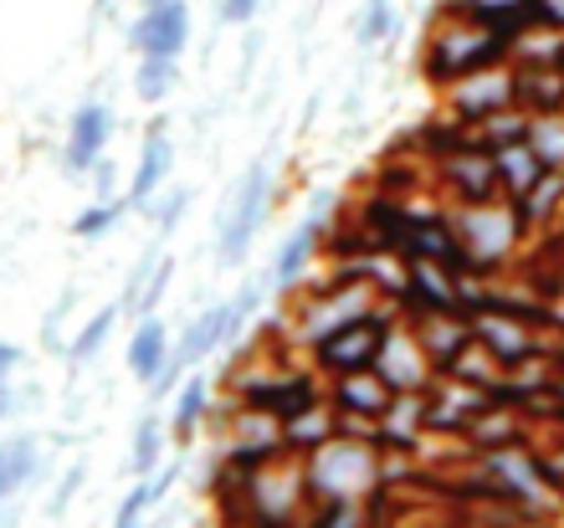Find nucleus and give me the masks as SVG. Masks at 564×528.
<instances>
[{
	"instance_id": "1",
	"label": "nucleus",
	"mask_w": 564,
	"mask_h": 528,
	"mask_svg": "<svg viewBox=\"0 0 564 528\" xmlns=\"http://www.w3.org/2000/svg\"><path fill=\"white\" fill-rule=\"evenodd\" d=\"M508 57H513V42L503 31L482 26V21L452 11V6H436L426 42H421V77H426V88L446 93L452 83L482 73V67H498Z\"/></svg>"
},
{
	"instance_id": "2",
	"label": "nucleus",
	"mask_w": 564,
	"mask_h": 528,
	"mask_svg": "<svg viewBox=\"0 0 564 528\" xmlns=\"http://www.w3.org/2000/svg\"><path fill=\"white\" fill-rule=\"evenodd\" d=\"M452 226H457V241L467 251V267H473V278H503L513 272L534 231L523 226L519 206L513 201H477V206H452Z\"/></svg>"
},
{
	"instance_id": "3",
	"label": "nucleus",
	"mask_w": 564,
	"mask_h": 528,
	"mask_svg": "<svg viewBox=\"0 0 564 528\" xmlns=\"http://www.w3.org/2000/svg\"><path fill=\"white\" fill-rule=\"evenodd\" d=\"M303 477H308V498H349L365 503L380 487V452L370 437L359 431H339V437L303 456Z\"/></svg>"
},
{
	"instance_id": "4",
	"label": "nucleus",
	"mask_w": 564,
	"mask_h": 528,
	"mask_svg": "<svg viewBox=\"0 0 564 528\" xmlns=\"http://www.w3.org/2000/svg\"><path fill=\"white\" fill-rule=\"evenodd\" d=\"M272 164L268 160H252L247 164V175L231 185L221 206V226H216V262L221 267H241L252 257L257 247V231H262V220L272 211Z\"/></svg>"
},
{
	"instance_id": "5",
	"label": "nucleus",
	"mask_w": 564,
	"mask_h": 528,
	"mask_svg": "<svg viewBox=\"0 0 564 528\" xmlns=\"http://www.w3.org/2000/svg\"><path fill=\"white\" fill-rule=\"evenodd\" d=\"M401 323V313H395V303H375L365 319L344 323V328H334V334H324L318 344L308 349V365L318 369V375H349V369H375V359H380V349H386L390 328Z\"/></svg>"
},
{
	"instance_id": "6",
	"label": "nucleus",
	"mask_w": 564,
	"mask_h": 528,
	"mask_svg": "<svg viewBox=\"0 0 564 528\" xmlns=\"http://www.w3.org/2000/svg\"><path fill=\"white\" fill-rule=\"evenodd\" d=\"M431 185H436V195H442L446 206H477V201H498V195H503V185H498V160H492V149H482L477 139L431 164Z\"/></svg>"
},
{
	"instance_id": "7",
	"label": "nucleus",
	"mask_w": 564,
	"mask_h": 528,
	"mask_svg": "<svg viewBox=\"0 0 564 528\" xmlns=\"http://www.w3.org/2000/svg\"><path fill=\"white\" fill-rule=\"evenodd\" d=\"M328 220H334V206H318L308 211V216L297 220L293 231L282 236L278 257H272V272H268V288L278 298H293L303 282L318 272V262H324V231Z\"/></svg>"
},
{
	"instance_id": "8",
	"label": "nucleus",
	"mask_w": 564,
	"mask_h": 528,
	"mask_svg": "<svg viewBox=\"0 0 564 528\" xmlns=\"http://www.w3.org/2000/svg\"><path fill=\"white\" fill-rule=\"evenodd\" d=\"M324 396H328V406L339 411L344 431H370V425L386 416L390 400H395V390H390V380L380 369H349V375H328Z\"/></svg>"
},
{
	"instance_id": "9",
	"label": "nucleus",
	"mask_w": 564,
	"mask_h": 528,
	"mask_svg": "<svg viewBox=\"0 0 564 528\" xmlns=\"http://www.w3.org/2000/svg\"><path fill=\"white\" fill-rule=\"evenodd\" d=\"M492 400L498 396L482 390V385H467V380H457V375H436L426 390V437L462 441V431L488 411Z\"/></svg>"
},
{
	"instance_id": "10",
	"label": "nucleus",
	"mask_w": 564,
	"mask_h": 528,
	"mask_svg": "<svg viewBox=\"0 0 564 528\" xmlns=\"http://www.w3.org/2000/svg\"><path fill=\"white\" fill-rule=\"evenodd\" d=\"M129 46L139 57H185L191 46V0H144L129 26Z\"/></svg>"
},
{
	"instance_id": "11",
	"label": "nucleus",
	"mask_w": 564,
	"mask_h": 528,
	"mask_svg": "<svg viewBox=\"0 0 564 528\" xmlns=\"http://www.w3.org/2000/svg\"><path fill=\"white\" fill-rule=\"evenodd\" d=\"M508 104H513V62L482 67V73L462 77V83H452V88L442 93V108L452 118H462L467 129L482 123L488 114H498V108H508Z\"/></svg>"
},
{
	"instance_id": "12",
	"label": "nucleus",
	"mask_w": 564,
	"mask_h": 528,
	"mask_svg": "<svg viewBox=\"0 0 564 528\" xmlns=\"http://www.w3.org/2000/svg\"><path fill=\"white\" fill-rule=\"evenodd\" d=\"M113 129H119V118H113V108L104 104V98H88V104L73 114V123H67V149H62V170L67 175H93V164L108 154V144H113Z\"/></svg>"
},
{
	"instance_id": "13",
	"label": "nucleus",
	"mask_w": 564,
	"mask_h": 528,
	"mask_svg": "<svg viewBox=\"0 0 564 528\" xmlns=\"http://www.w3.org/2000/svg\"><path fill=\"white\" fill-rule=\"evenodd\" d=\"M375 369L390 380L395 396H421V390H431V380H436V365L426 359V349H421V338L411 323H395V328H390Z\"/></svg>"
},
{
	"instance_id": "14",
	"label": "nucleus",
	"mask_w": 564,
	"mask_h": 528,
	"mask_svg": "<svg viewBox=\"0 0 564 528\" xmlns=\"http://www.w3.org/2000/svg\"><path fill=\"white\" fill-rule=\"evenodd\" d=\"M170 170H175V139H170V129H164V123H154V129L144 133V149H139L134 175H129V185H123L129 211H139V216H144L149 201L170 185Z\"/></svg>"
},
{
	"instance_id": "15",
	"label": "nucleus",
	"mask_w": 564,
	"mask_h": 528,
	"mask_svg": "<svg viewBox=\"0 0 564 528\" xmlns=\"http://www.w3.org/2000/svg\"><path fill=\"white\" fill-rule=\"evenodd\" d=\"M170 354H175L170 323H164L160 313H144V319H134V334H129V354H123V365H129V375H134L144 390L164 375Z\"/></svg>"
},
{
	"instance_id": "16",
	"label": "nucleus",
	"mask_w": 564,
	"mask_h": 528,
	"mask_svg": "<svg viewBox=\"0 0 564 528\" xmlns=\"http://www.w3.org/2000/svg\"><path fill=\"white\" fill-rule=\"evenodd\" d=\"M411 328H416L421 349H426V359L436 365V375H442V369H452V359L473 344V319H467V313H457V309H452V313H426V319H416Z\"/></svg>"
},
{
	"instance_id": "17",
	"label": "nucleus",
	"mask_w": 564,
	"mask_h": 528,
	"mask_svg": "<svg viewBox=\"0 0 564 528\" xmlns=\"http://www.w3.org/2000/svg\"><path fill=\"white\" fill-rule=\"evenodd\" d=\"M344 431L339 411L328 406V396H318L313 406H303V411H293L288 421H282V446L293 456H313L318 446H328V441Z\"/></svg>"
},
{
	"instance_id": "18",
	"label": "nucleus",
	"mask_w": 564,
	"mask_h": 528,
	"mask_svg": "<svg viewBox=\"0 0 564 528\" xmlns=\"http://www.w3.org/2000/svg\"><path fill=\"white\" fill-rule=\"evenodd\" d=\"M210 406H216V396H210V380L200 375V369H191V375L180 380L175 411H170V441H175L180 452H191V441L200 437V425L210 421Z\"/></svg>"
},
{
	"instance_id": "19",
	"label": "nucleus",
	"mask_w": 564,
	"mask_h": 528,
	"mask_svg": "<svg viewBox=\"0 0 564 528\" xmlns=\"http://www.w3.org/2000/svg\"><path fill=\"white\" fill-rule=\"evenodd\" d=\"M42 441L36 437H11L0 441V514H6V503L21 493V487L36 483V472H42Z\"/></svg>"
},
{
	"instance_id": "20",
	"label": "nucleus",
	"mask_w": 564,
	"mask_h": 528,
	"mask_svg": "<svg viewBox=\"0 0 564 528\" xmlns=\"http://www.w3.org/2000/svg\"><path fill=\"white\" fill-rule=\"evenodd\" d=\"M513 206H519L523 226H529L534 236H544L550 226H560V216H564V170H544Z\"/></svg>"
},
{
	"instance_id": "21",
	"label": "nucleus",
	"mask_w": 564,
	"mask_h": 528,
	"mask_svg": "<svg viewBox=\"0 0 564 528\" xmlns=\"http://www.w3.org/2000/svg\"><path fill=\"white\" fill-rule=\"evenodd\" d=\"M513 104L529 108V114L564 108V67H523V62H513Z\"/></svg>"
},
{
	"instance_id": "22",
	"label": "nucleus",
	"mask_w": 564,
	"mask_h": 528,
	"mask_svg": "<svg viewBox=\"0 0 564 528\" xmlns=\"http://www.w3.org/2000/svg\"><path fill=\"white\" fill-rule=\"evenodd\" d=\"M175 441H170V421L154 416L149 406L144 416L134 421V441H129V477H154L164 467V452H170Z\"/></svg>"
},
{
	"instance_id": "23",
	"label": "nucleus",
	"mask_w": 564,
	"mask_h": 528,
	"mask_svg": "<svg viewBox=\"0 0 564 528\" xmlns=\"http://www.w3.org/2000/svg\"><path fill=\"white\" fill-rule=\"evenodd\" d=\"M492 160H498V185H503V201H519L539 175H544V160H539L529 139L523 144H508V149H492Z\"/></svg>"
},
{
	"instance_id": "24",
	"label": "nucleus",
	"mask_w": 564,
	"mask_h": 528,
	"mask_svg": "<svg viewBox=\"0 0 564 528\" xmlns=\"http://www.w3.org/2000/svg\"><path fill=\"white\" fill-rule=\"evenodd\" d=\"M529 123H534L529 108L508 104V108H498V114H488L482 123H473V133L482 149H508V144H523V139H529Z\"/></svg>"
},
{
	"instance_id": "25",
	"label": "nucleus",
	"mask_w": 564,
	"mask_h": 528,
	"mask_svg": "<svg viewBox=\"0 0 564 528\" xmlns=\"http://www.w3.org/2000/svg\"><path fill=\"white\" fill-rule=\"evenodd\" d=\"M119 319H123V303H108V309H98L88 323H83V328H77L73 344H67V359H73V365H93V359L104 354V344L113 338Z\"/></svg>"
},
{
	"instance_id": "26",
	"label": "nucleus",
	"mask_w": 564,
	"mask_h": 528,
	"mask_svg": "<svg viewBox=\"0 0 564 528\" xmlns=\"http://www.w3.org/2000/svg\"><path fill=\"white\" fill-rule=\"evenodd\" d=\"M180 83V57H139L134 67V93L144 104H164Z\"/></svg>"
},
{
	"instance_id": "27",
	"label": "nucleus",
	"mask_w": 564,
	"mask_h": 528,
	"mask_svg": "<svg viewBox=\"0 0 564 528\" xmlns=\"http://www.w3.org/2000/svg\"><path fill=\"white\" fill-rule=\"evenodd\" d=\"M529 149L544 160V170H564V108L534 114V123H529Z\"/></svg>"
},
{
	"instance_id": "28",
	"label": "nucleus",
	"mask_w": 564,
	"mask_h": 528,
	"mask_svg": "<svg viewBox=\"0 0 564 528\" xmlns=\"http://www.w3.org/2000/svg\"><path fill=\"white\" fill-rule=\"evenodd\" d=\"M401 26V11H395V0H365V11L355 21V42L359 46H386Z\"/></svg>"
},
{
	"instance_id": "29",
	"label": "nucleus",
	"mask_w": 564,
	"mask_h": 528,
	"mask_svg": "<svg viewBox=\"0 0 564 528\" xmlns=\"http://www.w3.org/2000/svg\"><path fill=\"white\" fill-rule=\"evenodd\" d=\"M123 216H129V201H123V195H113V201H93L88 211H77L73 216V236L77 241H98V236L119 231Z\"/></svg>"
},
{
	"instance_id": "30",
	"label": "nucleus",
	"mask_w": 564,
	"mask_h": 528,
	"mask_svg": "<svg viewBox=\"0 0 564 528\" xmlns=\"http://www.w3.org/2000/svg\"><path fill=\"white\" fill-rule=\"evenodd\" d=\"M297 528H365V503L349 498H313Z\"/></svg>"
},
{
	"instance_id": "31",
	"label": "nucleus",
	"mask_w": 564,
	"mask_h": 528,
	"mask_svg": "<svg viewBox=\"0 0 564 528\" xmlns=\"http://www.w3.org/2000/svg\"><path fill=\"white\" fill-rule=\"evenodd\" d=\"M262 282H241L237 298H226V349L231 344H241V334H247V323L257 319V309H262Z\"/></svg>"
},
{
	"instance_id": "32",
	"label": "nucleus",
	"mask_w": 564,
	"mask_h": 528,
	"mask_svg": "<svg viewBox=\"0 0 564 528\" xmlns=\"http://www.w3.org/2000/svg\"><path fill=\"white\" fill-rule=\"evenodd\" d=\"M185 206H191V185H164V191L149 201L144 216L154 220V231L160 236H170L180 226V216H185Z\"/></svg>"
},
{
	"instance_id": "33",
	"label": "nucleus",
	"mask_w": 564,
	"mask_h": 528,
	"mask_svg": "<svg viewBox=\"0 0 564 528\" xmlns=\"http://www.w3.org/2000/svg\"><path fill=\"white\" fill-rule=\"evenodd\" d=\"M170 282H175V262H170V257H160V262H154V272L144 278V288H139V298L123 313H134V319H144V313H160L164 293H170Z\"/></svg>"
},
{
	"instance_id": "34",
	"label": "nucleus",
	"mask_w": 564,
	"mask_h": 528,
	"mask_svg": "<svg viewBox=\"0 0 564 528\" xmlns=\"http://www.w3.org/2000/svg\"><path fill=\"white\" fill-rule=\"evenodd\" d=\"M149 514H154V498H149V487L134 477V487L123 493V503L113 508V524H108V528H144Z\"/></svg>"
},
{
	"instance_id": "35",
	"label": "nucleus",
	"mask_w": 564,
	"mask_h": 528,
	"mask_svg": "<svg viewBox=\"0 0 564 528\" xmlns=\"http://www.w3.org/2000/svg\"><path fill=\"white\" fill-rule=\"evenodd\" d=\"M83 477H88V472H83V462H73V467L62 472L57 493H52V498H46V518H62V508H67V503L77 498V487H83Z\"/></svg>"
},
{
	"instance_id": "36",
	"label": "nucleus",
	"mask_w": 564,
	"mask_h": 528,
	"mask_svg": "<svg viewBox=\"0 0 564 528\" xmlns=\"http://www.w3.org/2000/svg\"><path fill=\"white\" fill-rule=\"evenodd\" d=\"M262 0H221V26H252Z\"/></svg>"
},
{
	"instance_id": "37",
	"label": "nucleus",
	"mask_w": 564,
	"mask_h": 528,
	"mask_svg": "<svg viewBox=\"0 0 564 528\" xmlns=\"http://www.w3.org/2000/svg\"><path fill=\"white\" fill-rule=\"evenodd\" d=\"M529 11H534L539 26H560L564 31V0H529Z\"/></svg>"
},
{
	"instance_id": "38",
	"label": "nucleus",
	"mask_w": 564,
	"mask_h": 528,
	"mask_svg": "<svg viewBox=\"0 0 564 528\" xmlns=\"http://www.w3.org/2000/svg\"><path fill=\"white\" fill-rule=\"evenodd\" d=\"M21 365H26V349L11 344V338H0V375H15Z\"/></svg>"
},
{
	"instance_id": "39",
	"label": "nucleus",
	"mask_w": 564,
	"mask_h": 528,
	"mask_svg": "<svg viewBox=\"0 0 564 528\" xmlns=\"http://www.w3.org/2000/svg\"><path fill=\"white\" fill-rule=\"evenodd\" d=\"M15 416V390H11V375H0V421Z\"/></svg>"
},
{
	"instance_id": "40",
	"label": "nucleus",
	"mask_w": 564,
	"mask_h": 528,
	"mask_svg": "<svg viewBox=\"0 0 564 528\" xmlns=\"http://www.w3.org/2000/svg\"><path fill=\"white\" fill-rule=\"evenodd\" d=\"M534 241H544V247L564 251V216H560V226H550V231H544V236H534Z\"/></svg>"
},
{
	"instance_id": "41",
	"label": "nucleus",
	"mask_w": 564,
	"mask_h": 528,
	"mask_svg": "<svg viewBox=\"0 0 564 528\" xmlns=\"http://www.w3.org/2000/svg\"><path fill=\"white\" fill-rule=\"evenodd\" d=\"M554 354H560V365H564V334H560V338H554Z\"/></svg>"
},
{
	"instance_id": "42",
	"label": "nucleus",
	"mask_w": 564,
	"mask_h": 528,
	"mask_svg": "<svg viewBox=\"0 0 564 528\" xmlns=\"http://www.w3.org/2000/svg\"><path fill=\"white\" fill-rule=\"evenodd\" d=\"M98 6H108V0H98Z\"/></svg>"
}]
</instances>
